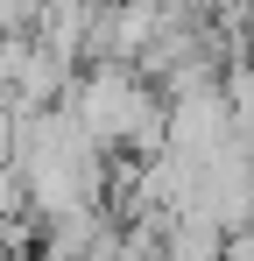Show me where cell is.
Returning <instances> with one entry per match:
<instances>
[{
	"instance_id": "obj_1",
	"label": "cell",
	"mask_w": 254,
	"mask_h": 261,
	"mask_svg": "<svg viewBox=\"0 0 254 261\" xmlns=\"http://www.w3.org/2000/svg\"><path fill=\"white\" fill-rule=\"evenodd\" d=\"M14 170L29 191V212H42V219L106 212V155L71 120V106L14 113Z\"/></svg>"
},
{
	"instance_id": "obj_2",
	"label": "cell",
	"mask_w": 254,
	"mask_h": 261,
	"mask_svg": "<svg viewBox=\"0 0 254 261\" xmlns=\"http://www.w3.org/2000/svg\"><path fill=\"white\" fill-rule=\"evenodd\" d=\"M71 120L99 141V155H163L169 99L134 64H92L71 85Z\"/></svg>"
},
{
	"instance_id": "obj_3",
	"label": "cell",
	"mask_w": 254,
	"mask_h": 261,
	"mask_svg": "<svg viewBox=\"0 0 254 261\" xmlns=\"http://www.w3.org/2000/svg\"><path fill=\"white\" fill-rule=\"evenodd\" d=\"M156 261H226V233L205 226V219H176L156 240Z\"/></svg>"
},
{
	"instance_id": "obj_4",
	"label": "cell",
	"mask_w": 254,
	"mask_h": 261,
	"mask_svg": "<svg viewBox=\"0 0 254 261\" xmlns=\"http://www.w3.org/2000/svg\"><path fill=\"white\" fill-rule=\"evenodd\" d=\"M226 106H233V134L254 148V64H233L226 71Z\"/></svg>"
},
{
	"instance_id": "obj_5",
	"label": "cell",
	"mask_w": 254,
	"mask_h": 261,
	"mask_svg": "<svg viewBox=\"0 0 254 261\" xmlns=\"http://www.w3.org/2000/svg\"><path fill=\"white\" fill-rule=\"evenodd\" d=\"M226 261H254V226H247V233H233V240H226Z\"/></svg>"
},
{
	"instance_id": "obj_6",
	"label": "cell",
	"mask_w": 254,
	"mask_h": 261,
	"mask_svg": "<svg viewBox=\"0 0 254 261\" xmlns=\"http://www.w3.org/2000/svg\"><path fill=\"white\" fill-rule=\"evenodd\" d=\"M0 261H21V254H0Z\"/></svg>"
}]
</instances>
